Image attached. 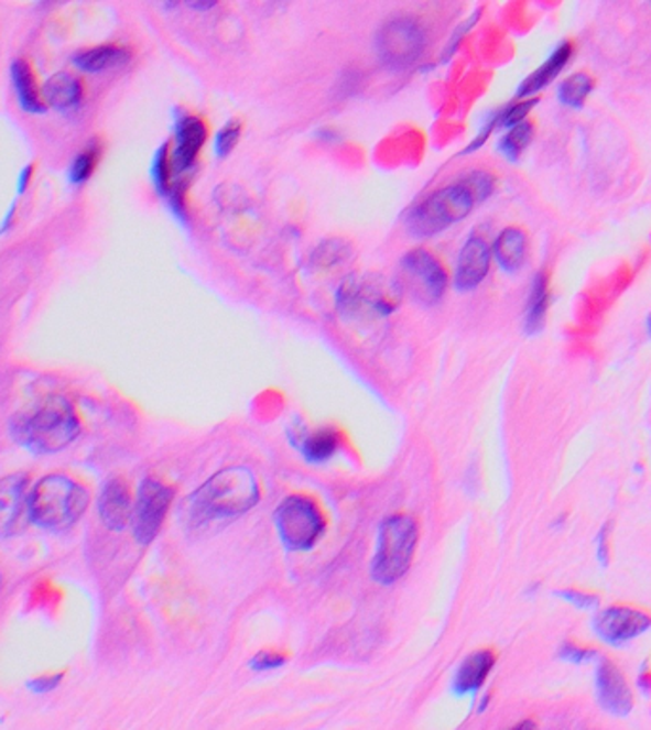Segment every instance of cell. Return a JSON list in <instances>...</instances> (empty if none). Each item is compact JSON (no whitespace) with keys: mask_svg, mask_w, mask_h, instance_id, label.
I'll return each mask as SVG.
<instances>
[{"mask_svg":"<svg viewBox=\"0 0 651 730\" xmlns=\"http://www.w3.org/2000/svg\"><path fill=\"white\" fill-rule=\"evenodd\" d=\"M80 434L77 411L64 396H48L29 415L15 418L12 436L35 455L64 451Z\"/></svg>","mask_w":651,"mask_h":730,"instance_id":"6da1fadb","label":"cell"},{"mask_svg":"<svg viewBox=\"0 0 651 730\" xmlns=\"http://www.w3.org/2000/svg\"><path fill=\"white\" fill-rule=\"evenodd\" d=\"M260 501V486L246 468H227L206 481L189 499L191 520L211 522L239 517Z\"/></svg>","mask_w":651,"mask_h":730,"instance_id":"7a4b0ae2","label":"cell"},{"mask_svg":"<svg viewBox=\"0 0 651 730\" xmlns=\"http://www.w3.org/2000/svg\"><path fill=\"white\" fill-rule=\"evenodd\" d=\"M88 491L64 473H50L29 494V517L46 531L73 527L88 506Z\"/></svg>","mask_w":651,"mask_h":730,"instance_id":"3957f363","label":"cell"},{"mask_svg":"<svg viewBox=\"0 0 651 730\" xmlns=\"http://www.w3.org/2000/svg\"><path fill=\"white\" fill-rule=\"evenodd\" d=\"M469 183L462 182L434 190L408 214L406 227L413 237H433L469 216L477 204Z\"/></svg>","mask_w":651,"mask_h":730,"instance_id":"277c9868","label":"cell"},{"mask_svg":"<svg viewBox=\"0 0 651 730\" xmlns=\"http://www.w3.org/2000/svg\"><path fill=\"white\" fill-rule=\"evenodd\" d=\"M420 529L412 515H391L379 529L376 557L371 562V578L379 585H392L406 575L412 565Z\"/></svg>","mask_w":651,"mask_h":730,"instance_id":"5b68a950","label":"cell"},{"mask_svg":"<svg viewBox=\"0 0 651 730\" xmlns=\"http://www.w3.org/2000/svg\"><path fill=\"white\" fill-rule=\"evenodd\" d=\"M274 522L282 543L290 549L313 548L326 529L321 508L302 494H294L282 501L281 506L276 508Z\"/></svg>","mask_w":651,"mask_h":730,"instance_id":"8992f818","label":"cell"},{"mask_svg":"<svg viewBox=\"0 0 651 730\" xmlns=\"http://www.w3.org/2000/svg\"><path fill=\"white\" fill-rule=\"evenodd\" d=\"M427 44L425 29L420 21L402 15L387 21L378 33V52L381 59L394 69H406L420 59Z\"/></svg>","mask_w":651,"mask_h":730,"instance_id":"52a82bcc","label":"cell"},{"mask_svg":"<svg viewBox=\"0 0 651 730\" xmlns=\"http://www.w3.org/2000/svg\"><path fill=\"white\" fill-rule=\"evenodd\" d=\"M174 501V489L162 481L148 478L141 481L138 502L133 506V536L138 543L148 546L161 531L170 504Z\"/></svg>","mask_w":651,"mask_h":730,"instance_id":"ba28073f","label":"cell"},{"mask_svg":"<svg viewBox=\"0 0 651 730\" xmlns=\"http://www.w3.org/2000/svg\"><path fill=\"white\" fill-rule=\"evenodd\" d=\"M402 276L415 299L434 305L448 287V274L441 261L423 248L412 250L402 259Z\"/></svg>","mask_w":651,"mask_h":730,"instance_id":"9c48e42d","label":"cell"},{"mask_svg":"<svg viewBox=\"0 0 651 730\" xmlns=\"http://www.w3.org/2000/svg\"><path fill=\"white\" fill-rule=\"evenodd\" d=\"M29 476L10 473L0 478V538L15 535L29 517Z\"/></svg>","mask_w":651,"mask_h":730,"instance_id":"30bf717a","label":"cell"},{"mask_svg":"<svg viewBox=\"0 0 651 730\" xmlns=\"http://www.w3.org/2000/svg\"><path fill=\"white\" fill-rule=\"evenodd\" d=\"M651 627V617L637 607L614 606L598 612L595 630L608 643L634 640Z\"/></svg>","mask_w":651,"mask_h":730,"instance_id":"8fae6325","label":"cell"},{"mask_svg":"<svg viewBox=\"0 0 651 730\" xmlns=\"http://www.w3.org/2000/svg\"><path fill=\"white\" fill-rule=\"evenodd\" d=\"M208 138V128L203 119L195 115H182L175 120V146L172 151V170L174 175L183 174L195 166L196 156L200 153Z\"/></svg>","mask_w":651,"mask_h":730,"instance_id":"7c38bea8","label":"cell"},{"mask_svg":"<svg viewBox=\"0 0 651 730\" xmlns=\"http://www.w3.org/2000/svg\"><path fill=\"white\" fill-rule=\"evenodd\" d=\"M596 689L604 710L616 717L629 716L632 710V690L627 677L611 661H604L596 674Z\"/></svg>","mask_w":651,"mask_h":730,"instance_id":"4fadbf2b","label":"cell"},{"mask_svg":"<svg viewBox=\"0 0 651 730\" xmlns=\"http://www.w3.org/2000/svg\"><path fill=\"white\" fill-rule=\"evenodd\" d=\"M490 248L482 237H470L457 261L456 285L462 292H470L478 284H482L486 274L490 271Z\"/></svg>","mask_w":651,"mask_h":730,"instance_id":"5bb4252c","label":"cell"},{"mask_svg":"<svg viewBox=\"0 0 651 730\" xmlns=\"http://www.w3.org/2000/svg\"><path fill=\"white\" fill-rule=\"evenodd\" d=\"M99 517L107 529L124 531L132 522L133 504L130 489L120 478L107 481L98 502Z\"/></svg>","mask_w":651,"mask_h":730,"instance_id":"9a60e30c","label":"cell"},{"mask_svg":"<svg viewBox=\"0 0 651 730\" xmlns=\"http://www.w3.org/2000/svg\"><path fill=\"white\" fill-rule=\"evenodd\" d=\"M43 98L46 107L57 111L77 109L85 99V83L70 73H57L44 83Z\"/></svg>","mask_w":651,"mask_h":730,"instance_id":"2e32d148","label":"cell"},{"mask_svg":"<svg viewBox=\"0 0 651 730\" xmlns=\"http://www.w3.org/2000/svg\"><path fill=\"white\" fill-rule=\"evenodd\" d=\"M132 59V52L122 44H99L94 48L78 50L73 63L85 73H104L119 69Z\"/></svg>","mask_w":651,"mask_h":730,"instance_id":"e0dca14e","label":"cell"},{"mask_svg":"<svg viewBox=\"0 0 651 730\" xmlns=\"http://www.w3.org/2000/svg\"><path fill=\"white\" fill-rule=\"evenodd\" d=\"M12 84H14L15 96L22 105L23 111L44 112L43 88L39 86L35 69L28 59H15L12 63Z\"/></svg>","mask_w":651,"mask_h":730,"instance_id":"ac0fdd59","label":"cell"},{"mask_svg":"<svg viewBox=\"0 0 651 730\" xmlns=\"http://www.w3.org/2000/svg\"><path fill=\"white\" fill-rule=\"evenodd\" d=\"M493 666H496V654L491 651H477L467 656L457 672L456 683H454L457 695L477 693L484 682L488 679Z\"/></svg>","mask_w":651,"mask_h":730,"instance_id":"d6986e66","label":"cell"},{"mask_svg":"<svg viewBox=\"0 0 651 730\" xmlns=\"http://www.w3.org/2000/svg\"><path fill=\"white\" fill-rule=\"evenodd\" d=\"M572 52H574L572 42H562L561 46L551 54V57L541 65L540 69L532 73L530 77L525 78L524 83L520 84V98L538 94V91L545 88L546 84L553 83L554 78L558 77V73L566 67V63L572 57Z\"/></svg>","mask_w":651,"mask_h":730,"instance_id":"ffe728a7","label":"cell"},{"mask_svg":"<svg viewBox=\"0 0 651 730\" xmlns=\"http://www.w3.org/2000/svg\"><path fill=\"white\" fill-rule=\"evenodd\" d=\"M525 251H528V240L524 232L517 227L504 229L493 243V255L498 259L499 266L507 272L519 271L524 264Z\"/></svg>","mask_w":651,"mask_h":730,"instance_id":"44dd1931","label":"cell"},{"mask_svg":"<svg viewBox=\"0 0 651 730\" xmlns=\"http://www.w3.org/2000/svg\"><path fill=\"white\" fill-rule=\"evenodd\" d=\"M546 306H549V282L545 272H540L533 279L528 297V310H525V331L538 334L545 326Z\"/></svg>","mask_w":651,"mask_h":730,"instance_id":"7402d4cb","label":"cell"},{"mask_svg":"<svg viewBox=\"0 0 651 730\" xmlns=\"http://www.w3.org/2000/svg\"><path fill=\"white\" fill-rule=\"evenodd\" d=\"M341 447V434L336 428H321L303 439V455L313 462L329 460Z\"/></svg>","mask_w":651,"mask_h":730,"instance_id":"603a6c76","label":"cell"},{"mask_svg":"<svg viewBox=\"0 0 651 730\" xmlns=\"http://www.w3.org/2000/svg\"><path fill=\"white\" fill-rule=\"evenodd\" d=\"M101 154H104V145L101 141L94 140L88 143V145L78 153L77 159L70 164V182L75 185H85L88 179H90L96 167L99 166V161H101Z\"/></svg>","mask_w":651,"mask_h":730,"instance_id":"cb8c5ba5","label":"cell"},{"mask_svg":"<svg viewBox=\"0 0 651 730\" xmlns=\"http://www.w3.org/2000/svg\"><path fill=\"white\" fill-rule=\"evenodd\" d=\"M593 86H595V83H593V78L588 77L587 73H577L574 77L566 78L562 83L558 98L567 107L577 109V107L585 103L588 94L593 91Z\"/></svg>","mask_w":651,"mask_h":730,"instance_id":"d4e9b609","label":"cell"},{"mask_svg":"<svg viewBox=\"0 0 651 730\" xmlns=\"http://www.w3.org/2000/svg\"><path fill=\"white\" fill-rule=\"evenodd\" d=\"M532 138V122L524 120V122H520V124L512 126L503 140L499 141V151H501L509 161H517L520 154L524 153L525 146L530 145Z\"/></svg>","mask_w":651,"mask_h":730,"instance_id":"484cf974","label":"cell"},{"mask_svg":"<svg viewBox=\"0 0 651 730\" xmlns=\"http://www.w3.org/2000/svg\"><path fill=\"white\" fill-rule=\"evenodd\" d=\"M151 174H153V182L156 190H159L162 196L169 195L170 188H172V185L175 183L174 170H172V149H170V143H164V145L156 151V154H154Z\"/></svg>","mask_w":651,"mask_h":730,"instance_id":"4316f807","label":"cell"},{"mask_svg":"<svg viewBox=\"0 0 651 730\" xmlns=\"http://www.w3.org/2000/svg\"><path fill=\"white\" fill-rule=\"evenodd\" d=\"M240 132H242V126H240L239 120H231L229 124L221 128V132L217 133L216 138L217 156L224 159V156L231 153L232 149L239 143Z\"/></svg>","mask_w":651,"mask_h":730,"instance_id":"83f0119b","label":"cell"},{"mask_svg":"<svg viewBox=\"0 0 651 730\" xmlns=\"http://www.w3.org/2000/svg\"><path fill=\"white\" fill-rule=\"evenodd\" d=\"M538 103V99H528L522 103L509 105L503 111H499V124L509 128V126H517L524 122L528 112L532 111L533 105Z\"/></svg>","mask_w":651,"mask_h":730,"instance_id":"f1b7e54d","label":"cell"},{"mask_svg":"<svg viewBox=\"0 0 651 730\" xmlns=\"http://www.w3.org/2000/svg\"><path fill=\"white\" fill-rule=\"evenodd\" d=\"M284 662H286V658H284L281 653L263 651V653L256 654V658L252 661V668L258 669V672L281 668V666H284Z\"/></svg>","mask_w":651,"mask_h":730,"instance_id":"f546056e","label":"cell"},{"mask_svg":"<svg viewBox=\"0 0 651 730\" xmlns=\"http://www.w3.org/2000/svg\"><path fill=\"white\" fill-rule=\"evenodd\" d=\"M62 679H64V675L62 674L46 675V677H39V679L29 682L28 687L29 689L39 693V695H43V693H50V690L57 689V685L62 683Z\"/></svg>","mask_w":651,"mask_h":730,"instance_id":"4dcf8cb0","label":"cell"},{"mask_svg":"<svg viewBox=\"0 0 651 730\" xmlns=\"http://www.w3.org/2000/svg\"><path fill=\"white\" fill-rule=\"evenodd\" d=\"M562 596L567 601H572L574 606L579 607V609H593V607L598 606V598L590 596V593H585V591H562Z\"/></svg>","mask_w":651,"mask_h":730,"instance_id":"1f68e13d","label":"cell"},{"mask_svg":"<svg viewBox=\"0 0 651 730\" xmlns=\"http://www.w3.org/2000/svg\"><path fill=\"white\" fill-rule=\"evenodd\" d=\"M562 656L564 658H572V661H583V658H588L590 656V653L588 651H585V649L582 647H574V645H567L564 651H562Z\"/></svg>","mask_w":651,"mask_h":730,"instance_id":"d6a6232c","label":"cell"},{"mask_svg":"<svg viewBox=\"0 0 651 730\" xmlns=\"http://www.w3.org/2000/svg\"><path fill=\"white\" fill-rule=\"evenodd\" d=\"M31 174H33V166H28L23 170L22 179H20V182H22V185H20V193H23V190L28 188L29 182H31Z\"/></svg>","mask_w":651,"mask_h":730,"instance_id":"836d02e7","label":"cell"},{"mask_svg":"<svg viewBox=\"0 0 651 730\" xmlns=\"http://www.w3.org/2000/svg\"><path fill=\"white\" fill-rule=\"evenodd\" d=\"M511 730H538V727H535V723H533V721H530V719H525V721H522V723L517 724V727H512Z\"/></svg>","mask_w":651,"mask_h":730,"instance_id":"e575fe53","label":"cell"},{"mask_svg":"<svg viewBox=\"0 0 651 730\" xmlns=\"http://www.w3.org/2000/svg\"><path fill=\"white\" fill-rule=\"evenodd\" d=\"M0 593H2V573H0Z\"/></svg>","mask_w":651,"mask_h":730,"instance_id":"d590c367","label":"cell"},{"mask_svg":"<svg viewBox=\"0 0 651 730\" xmlns=\"http://www.w3.org/2000/svg\"><path fill=\"white\" fill-rule=\"evenodd\" d=\"M648 326H650V334H651V314H650V318H648Z\"/></svg>","mask_w":651,"mask_h":730,"instance_id":"8d00e7d4","label":"cell"}]
</instances>
